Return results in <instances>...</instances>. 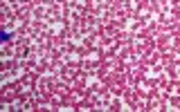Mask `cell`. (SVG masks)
<instances>
[{"label":"cell","instance_id":"cell-1","mask_svg":"<svg viewBox=\"0 0 180 112\" xmlns=\"http://www.w3.org/2000/svg\"><path fill=\"white\" fill-rule=\"evenodd\" d=\"M9 38H11V34H9V31H5V34H2V43H7Z\"/></svg>","mask_w":180,"mask_h":112}]
</instances>
